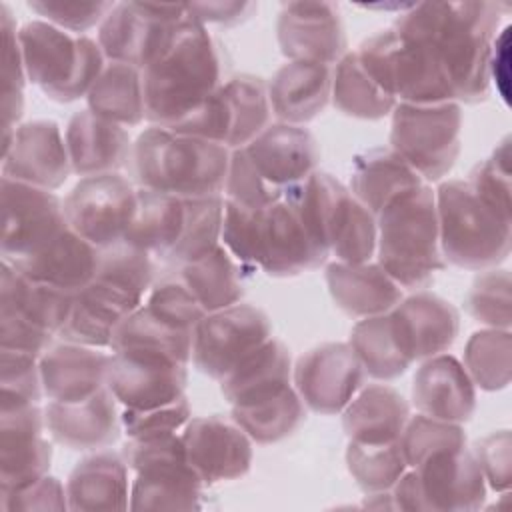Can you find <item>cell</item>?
<instances>
[{
    "label": "cell",
    "mask_w": 512,
    "mask_h": 512,
    "mask_svg": "<svg viewBox=\"0 0 512 512\" xmlns=\"http://www.w3.org/2000/svg\"><path fill=\"white\" fill-rule=\"evenodd\" d=\"M500 20L502 6L496 2H416L400 10L392 28L430 46L456 102L476 104L490 92L488 62Z\"/></svg>",
    "instance_id": "cell-1"
},
{
    "label": "cell",
    "mask_w": 512,
    "mask_h": 512,
    "mask_svg": "<svg viewBox=\"0 0 512 512\" xmlns=\"http://www.w3.org/2000/svg\"><path fill=\"white\" fill-rule=\"evenodd\" d=\"M222 86V58L206 26L188 12L170 48L142 70L146 120L174 128Z\"/></svg>",
    "instance_id": "cell-2"
},
{
    "label": "cell",
    "mask_w": 512,
    "mask_h": 512,
    "mask_svg": "<svg viewBox=\"0 0 512 512\" xmlns=\"http://www.w3.org/2000/svg\"><path fill=\"white\" fill-rule=\"evenodd\" d=\"M230 152L218 142L150 126L138 134L130 160L138 188L202 198L224 192Z\"/></svg>",
    "instance_id": "cell-3"
},
{
    "label": "cell",
    "mask_w": 512,
    "mask_h": 512,
    "mask_svg": "<svg viewBox=\"0 0 512 512\" xmlns=\"http://www.w3.org/2000/svg\"><path fill=\"white\" fill-rule=\"evenodd\" d=\"M376 228L378 264L402 290H424L434 274L446 268L440 252L436 196L430 184L394 196L376 214Z\"/></svg>",
    "instance_id": "cell-4"
},
{
    "label": "cell",
    "mask_w": 512,
    "mask_h": 512,
    "mask_svg": "<svg viewBox=\"0 0 512 512\" xmlns=\"http://www.w3.org/2000/svg\"><path fill=\"white\" fill-rule=\"evenodd\" d=\"M440 252L466 270L498 268L510 254L512 220L492 208L468 180H446L434 190Z\"/></svg>",
    "instance_id": "cell-5"
},
{
    "label": "cell",
    "mask_w": 512,
    "mask_h": 512,
    "mask_svg": "<svg viewBox=\"0 0 512 512\" xmlns=\"http://www.w3.org/2000/svg\"><path fill=\"white\" fill-rule=\"evenodd\" d=\"M18 42L26 78L56 102L86 98L106 66L96 40L44 20L26 22L18 30Z\"/></svg>",
    "instance_id": "cell-6"
},
{
    "label": "cell",
    "mask_w": 512,
    "mask_h": 512,
    "mask_svg": "<svg viewBox=\"0 0 512 512\" xmlns=\"http://www.w3.org/2000/svg\"><path fill=\"white\" fill-rule=\"evenodd\" d=\"M122 456L134 472L130 510H198L206 484L188 462L178 432L128 438Z\"/></svg>",
    "instance_id": "cell-7"
},
{
    "label": "cell",
    "mask_w": 512,
    "mask_h": 512,
    "mask_svg": "<svg viewBox=\"0 0 512 512\" xmlns=\"http://www.w3.org/2000/svg\"><path fill=\"white\" fill-rule=\"evenodd\" d=\"M356 56L368 76L396 102H456L450 78L430 46L392 26L366 38Z\"/></svg>",
    "instance_id": "cell-8"
},
{
    "label": "cell",
    "mask_w": 512,
    "mask_h": 512,
    "mask_svg": "<svg viewBox=\"0 0 512 512\" xmlns=\"http://www.w3.org/2000/svg\"><path fill=\"white\" fill-rule=\"evenodd\" d=\"M74 296V292L30 280L2 260L0 348L40 358L68 320Z\"/></svg>",
    "instance_id": "cell-9"
},
{
    "label": "cell",
    "mask_w": 512,
    "mask_h": 512,
    "mask_svg": "<svg viewBox=\"0 0 512 512\" xmlns=\"http://www.w3.org/2000/svg\"><path fill=\"white\" fill-rule=\"evenodd\" d=\"M462 108L458 102L408 104L392 110L390 148L430 184L442 180L462 148Z\"/></svg>",
    "instance_id": "cell-10"
},
{
    "label": "cell",
    "mask_w": 512,
    "mask_h": 512,
    "mask_svg": "<svg viewBox=\"0 0 512 512\" xmlns=\"http://www.w3.org/2000/svg\"><path fill=\"white\" fill-rule=\"evenodd\" d=\"M186 18V4L116 2L98 26V44L108 62L144 70L170 48Z\"/></svg>",
    "instance_id": "cell-11"
},
{
    "label": "cell",
    "mask_w": 512,
    "mask_h": 512,
    "mask_svg": "<svg viewBox=\"0 0 512 512\" xmlns=\"http://www.w3.org/2000/svg\"><path fill=\"white\" fill-rule=\"evenodd\" d=\"M326 260L328 252L312 236L286 188L276 202L254 212L252 266L268 276H296L318 268Z\"/></svg>",
    "instance_id": "cell-12"
},
{
    "label": "cell",
    "mask_w": 512,
    "mask_h": 512,
    "mask_svg": "<svg viewBox=\"0 0 512 512\" xmlns=\"http://www.w3.org/2000/svg\"><path fill=\"white\" fill-rule=\"evenodd\" d=\"M68 226L96 248L124 242L138 206V188L118 172L80 178L66 194Z\"/></svg>",
    "instance_id": "cell-13"
},
{
    "label": "cell",
    "mask_w": 512,
    "mask_h": 512,
    "mask_svg": "<svg viewBox=\"0 0 512 512\" xmlns=\"http://www.w3.org/2000/svg\"><path fill=\"white\" fill-rule=\"evenodd\" d=\"M272 338V324L258 306L238 302L208 312L194 328L192 362L198 372L220 380L250 352Z\"/></svg>",
    "instance_id": "cell-14"
},
{
    "label": "cell",
    "mask_w": 512,
    "mask_h": 512,
    "mask_svg": "<svg viewBox=\"0 0 512 512\" xmlns=\"http://www.w3.org/2000/svg\"><path fill=\"white\" fill-rule=\"evenodd\" d=\"M2 260L30 256L68 228L64 202L52 192L2 176Z\"/></svg>",
    "instance_id": "cell-15"
},
{
    "label": "cell",
    "mask_w": 512,
    "mask_h": 512,
    "mask_svg": "<svg viewBox=\"0 0 512 512\" xmlns=\"http://www.w3.org/2000/svg\"><path fill=\"white\" fill-rule=\"evenodd\" d=\"M292 380L306 408L332 416L358 394L366 372L348 342H326L298 358Z\"/></svg>",
    "instance_id": "cell-16"
},
{
    "label": "cell",
    "mask_w": 512,
    "mask_h": 512,
    "mask_svg": "<svg viewBox=\"0 0 512 512\" xmlns=\"http://www.w3.org/2000/svg\"><path fill=\"white\" fill-rule=\"evenodd\" d=\"M188 364L140 350L112 352L106 386L122 408H154L184 396Z\"/></svg>",
    "instance_id": "cell-17"
},
{
    "label": "cell",
    "mask_w": 512,
    "mask_h": 512,
    "mask_svg": "<svg viewBox=\"0 0 512 512\" xmlns=\"http://www.w3.org/2000/svg\"><path fill=\"white\" fill-rule=\"evenodd\" d=\"M70 172L66 140L54 120L24 122L2 134V176L54 192Z\"/></svg>",
    "instance_id": "cell-18"
},
{
    "label": "cell",
    "mask_w": 512,
    "mask_h": 512,
    "mask_svg": "<svg viewBox=\"0 0 512 512\" xmlns=\"http://www.w3.org/2000/svg\"><path fill=\"white\" fill-rule=\"evenodd\" d=\"M280 52L294 62L338 64L348 40L340 8L332 2H286L276 20Z\"/></svg>",
    "instance_id": "cell-19"
},
{
    "label": "cell",
    "mask_w": 512,
    "mask_h": 512,
    "mask_svg": "<svg viewBox=\"0 0 512 512\" xmlns=\"http://www.w3.org/2000/svg\"><path fill=\"white\" fill-rule=\"evenodd\" d=\"M180 436L188 462L206 486L248 474L252 440L234 420L216 414L190 418Z\"/></svg>",
    "instance_id": "cell-20"
},
{
    "label": "cell",
    "mask_w": 512,
    "mask_h": 512,
    "mask_svg": "<svg viewBox=\"0 0 512 512\" xmlns=\"http://www.w3.org/2000/svg\"><path fill=\"white\" fill-rule=\"evenodd\" d=\"M390 326L402 354L414 364L444 354L458 336L460 314L438 294L416 290L390 312Z\"/></svg>",
    "instance_id": "cell-21"
},
{
    "label": "cell",
    "mask_w": 512,
    "mask_h": 512,
    "mask_svg": "<svg viewBox=\"0 0 512 512\" xmlns=\"http://www.w3.org/2000/svg\"><path fill=\"white\" fill-rule=\"evenodd\" d=\"M412 470L420 510H478L486 500V480L468 448L432 454Z\"/></svg>",
    "instance_id": "cell-22"
},
{
    "label": "cell",
    "mask_w": 512,
    "mask_h": 512,
    "mask_svg": "<svg viewBox=\"0 0 512 512\" xmlns=\"http://www.w3.org/2000/svg\"><path fill=\"white\" fill-rule=\"evenodd\" d=\"M38 404L0 410V492L22 488L50 470L52 446L44 438Z\"/></svg>",
    "instance_id": "cell-23"
},
{
    "label": "cell",
    "mask_w": 512,
    "mask_h": 512,
    "mask_svg": "<svg viewBox=\"0 0 512 512\" xmlns=\"http://www.w3.org/2000/svg\"><path fill=\"white\" fill-rule=\"evenodd\" d=\"M50 436L70 450H106L122 432L118 400L106 388L82 402H48L44 408Z\"/></svg>",
    "instance_id": "cell-24"
},
{
    "label": "cell",
    "mask_w": 512,
    "mask_h": 512,
    "mask_svg": "<svg viewBox=\"0 0 512 512\" xmlns=\"http://www.w3.org/2000/svg\"><path fill=\"white\" fill-rule=\"evenodd\" d=\"M412 404L424 416L464 424L476 408V386L458 358L436 354L412 378Z\"/></svg>",
    "instance_id": "cell-25"
},
{
    "label": "cell",
    "mask_w": 512,
    "mask_h": 512,
    "mask_svg": "<svg viewBox=\"0 0 512 512\" xmlns=\"http://www.w3.org/2000/svg\"><path fill=\"white\" fill-rule=\"evenodd\" d=\"M258 172L284 190L316 172L320 148L310 130L296 124L274 122L244 146Z\"/></svg>",
    "instance_id": "cell-26"
},
{
    "label": "cell",
    "mask_w": 512,
    "mask_h": 512,
    "mask_svg": "<svg viewBox=\"0 0 512 512\" xmlns=\"http://www.w3.org/2000/svg\"><path fill=\"white\" fill-rule=\"evenodd\" d=\"M108 352L74 342L52 344L40 356V378L50 402H82L106 388Z\"/></svg>",
    "instance_id": "cell-27"
},
{
    "label": "cell",
    "mask_w": 512,
    "mask_h": 512,
    "mask_svg": "<svg viewBox=\"0 0 512 512\" xmlns=\"http://www.w3.org/2000/svg\"><path fill=\"white\" fill-rule=\"evenodd\" d=\"M72 172L80 178L118 172L132 158L134 142L128 130L94 112L72 114L64 132Z\"/></svg>",
    "instance_id": "cell-28"
},
{
    "label": "cell",
    "mask_w": 512,
    "mask_h": 512,
    "mask_svg": "<svg viewBox=\"0 0 512 512\" xmlns=\"http://www.w3.org/2000/svg\"><path fill=\"white\" fill-rule=\"evenodd\" d=\"M98 258L100 248L90 244L68 226L30 256L8 264H12L30 280L76 294L94 278Z\"/></svg>",
    "instance_id": "cell-29"
},
{
    "label": "cell",
    "mask_w": 512,
    "mask_h": 512,
    "mask_svg": "<svg viewBox=\"0 0 512 512\" xmlns=\"http://www.w3.org/2000/svg\"><path fill=\"white\" fill-rule=\"evenodd\" d=\"M334 304L354 318L390 312L402 298V286L378 262H330L324 270Z\"/></svg>",
    "instance_id": "cell-30"
},
{
    "label": "cell",
    "mask_w": 512,
    "mask_h": 512,
    "mask_svg": "<svg viewBox=\"0 0 512 512\" xmlns=\"http://www.w3.org/2000/svg\"><path fill=\"white\" fill-rule=\"evenodd\" d=\"M332 96V66L316 62L282 64L268 80V98L278 122L304 126L324 112Z\"/></svg>",
    "instance_id": "cell-31"
},
{
    "label": "cell",
    "mask_w": 512,
    "mask_h": 512,
    "mask_svg": "<svg viewBox=\"0 0 512 512\" xmlns=\"http://www.w3.org/2000/svg\"><path fill=\"white\" fill-rule=\"evenodd\" d=\"M128 464L122 454L96 450L70 472L66 496L70 510H126L130 508Z\"/></svg>",
    "instance_id": "cell-32"
},
{
    "label": "cell",
    "mask_w": 512,
    "mask_h": 512,
    "mask_svg": "<svg viewBox=\"0 0 512 512\" xmlns=\"http://www.w3.org/2000/svg\"><path fill=\"white\" fill-rule=\"evenodd\" d=\"M152 276L150 254L120 242L100 250L94 278L82 290L106 300L128 316L142 306L144 294L152 286Z\"/></svg>",
    "instance_id": "cell-33"
},
{
    "label": "cell",
    "mask_w": 512,
    "mask_h": 512,
    "mask_svg": "<svg viewBox=\"0 0 512 512\" xmlns=\"http://www.w3.org/2000/svg\"><path fill=\"white\" fill-rule=\"evenodd\" d=\"M410 418V404L388 384H368L342 410V428L350 442H398Z\"/></svg>",
    "instance_id": "cell-34"
},
{
    "label": "cell",
    "mask_w": 512,
    "mask_h": 512,
    "mask_svg": "<svg viewBox=\"0 0 512 512\" xmlns=\"http://www.w3.org/2000/svg\"><path fill=\"white\" fill-rule=\"evenodd\" d=\"M420 184L426 182L392 148H370L354 158L348 190L376 216L394 196Z\"/></svg>",
    "instance_id": "cell-35"
},
{
    "label": "cell",
    "mask_w": 512,
    "mask_h": 512,
    "mask_svg": "<svg viewBox=\"0 0 512 512\" xmlns=\"http://www.w3.org/2000/svg\"><path fill=\"white\" fill-rule=\"evenodd\" d=\"M186 224V198L138 188V206L124 242L170 258Z\"/></svg>",
    "instance_id": "cell-36"
},
{
    "label": "cell",
    "mask_w": 512,
    "mask_h": 512,
    "mask_svg": "<svg viewBox=\"0 0 512 512\" xmlns=\"http://www.w3.org/2000/svg\"><path fill=\"white\" fill-rule=\"evenodd\" d=\"M292 380L290 352L278 338H268L250 352L224 378H220L222 396L234 406L272 394Z\"/></svg>",
    "instance_id": "cell-37"
},
{
    "label": "cell",
    "mask_w": 512,
    "mask_h": 512,
    "mask_svg": "<svg viewBox=\"0 0 512 512\" xmlns=\"http://www.w3.org/2000/svg\"><path fill=\"white\" fill-rule=\"evenodd\" d=\"M324 238L328 254L338 262H370L376 252V216L344 184H340V190L330 202Z\"/></svg>",
    "instance_id": "cell-38"
},
{
    "label": "cell",
    "mask_w": 512,
    "mask_h": 512,
    "mask_svg": "<svg viewBox=\"0 0 512 512\" xmlns=\"http://www.w3.org/2000/svg\"><path fill=\"white\" fill-rule=\"evenodd\" d=\"M180 280L196 296L206 314L238 304L244 296L242 264L222 244L212 252L182 264Z\"/></svg>",
    "instance_id": "cell-39"
},
{
    "label": "cell",
    "mask_w": 512,
    "mask_h": 512,
    "mask_svg": "<svg viewBox=\"0 0 512 512\" xmlns=\"http://www.w3.org/2000/svg\"><path fill=\"white\" fill-rule=\"evenodd\" d=\"M88 110L124 128L146 120L142 70L122 62H106L88 96Z\"/></svg>",
    "instance_id": "cell-40"
},
{
    "label": "cell",
    "mask_w": 512,
    "mask_h": 512,
    "mask_svg": "<svg viewBox=\"0 0 512 512\" xmlns=\"http://www.w3.org/2000/svg\"><path fill=\"white\" fill-rule=\"evenodd\" d=\"M304 418L306 406L292 384L252 402L232 406V420L256 444H274L288 438Z\"/></svg>",
    "instance_id": "cell-41"
},
{
    "label": "cell",
    "mask_w": 512,
    "mask_h": 512,
    "mask_svg": "<svg viewBox=\"0 0 512 512\" xmlns=\"http://www.w3.org/2000/svg\"><path fill=\"white\" fill-rule=\"evenodd\" d=\"M192 342L194 332L172 328L160 322L144 304L130 312L120 324L114 328L110 352L122 350H140V352H156L170 358H176L184 364L192 360Z\"/></svg>",
    "instance_id": "cell-42"
},
{
    "label": "cell",
    "mask_w": 512,
    "mask_h": 512,
    "mask_svg": "<svg viewBox=\"0 0 512 512\" xmlns=\"http://www.w3.org/2000/svg\"><path fill=\"white\" fill-rule=\"evenodd\" d=\"M332 102L352 118L380 120L398 104L364 70L356 52H346L332 68Z\"/></svg>",
    "instance_id": "cell-43"
},
{
    "label": "cell",
    "mask_w": 512,
    "mask_h": 512,
    "mask_svg": "<svg viewBox=\"0 0 512 512\" xmlns=\"http://www.w3.org/2000/svg\"><path fill=\"white\" fill-rule=\"evenodd\" d=\"M348 344L366 376H372L374 380H396L412 366L394 338L388 312L360 318L350 332Z\"/></svg>",
    "instance_id": "cell-44"
},
{
    "label": "cell",
    "mask_w": 512,
    "mask_h": 512,
    "mask_svg": "<svg viewBox=\"0 0 512 512\" xmlns=\"http://www.w3.org/2000/svg\"><path fill=\"white\" fill-rule=\"evenodd\" d=\"M222 92L228 102L232 124L228 148H244L272 124L268 82L254 74H236L222 82Z\"/></svg>",
    "instance_id": "cell-45"
},
{
    "label": "cell",
    "mask_w": 512,
    "mask_h": 512,
    "mask_svg": "<svg viewBox=\"0 0 512 512\" xmlns=\"http://www.w3.org/2000/svg\"><path fill=\"white\" fill-rule=\"evenodd\" d=\"M510 354V330L482 328L468 338L462 364L474 386L496 392L510 382Z\"/></svg>",
    "instance_id": "cell-46"
},
{
    "label": "cell",
    "mask_w": 512,
    "mask_h": 512,
    "mask_svg": "<svg viewBox=\"0 0 512 512\" xmlns=\"http://www.w3.org/2000/svg\"><path fill=\"white\" fill-rule=\"evenodd\" d=\"M224 222V196L186 198V224L168 260L180 266L192 262L220 244Z\"/></svg>",
    "instance_id": "cell-47"
},
{
    "label": "cell",
    "mask_w": 512,
    "mask_h": 512,
    "mask_svg": "<svg viewBox=\"0 0 512 512\" xmlns=\"http://www.w3.org/2000/svg\"><path fill=\"white\" fill-rule=\"evenodd\" d=\"M346 466L354 482L366 494L386 492L408 470L398 442L360 444L348 442Z\"/></svg>",
    "instance_id": "cell-48"
},
{
    "label": "cell",
    "mask_w": 512,
    "mask_h": 512,
    "mask_svg": "<svg viewBox=\"0 0 512 512\" xmlns=\"http://www.w3.org/2000/svg\"><path fill=\"white\" fill-rule=\"evenodd\" d=\"M124 318L126 314L120 312L116 306L90 294L88 290H80L74 296L72 310L58 336L64 342L84 344L92 348H110L114 328Z\"/></svg>",
    "instance_id": "cell-49"
},
{
    "label": "cell",
    "mask_w": 512,
    "mask_h": 512,
    "mask_svg": "<svg viewBox=\"0 0 512 512\" xmlns=\"http://www.w3.org/2000/svg\"><path fill=\"white\" fill-rule=\"evenodd\" d=\"M0 32H2V134L14 132L24 112L26 70L18 42V28L12 10L6 2L0 4Z\"/></svg>",
    "instance_id": "cell-50"
},
{
    "label": "cell",
    "mask_w": 512,
    "mask_h": 512,
    "mask_svg": "<svg viewBox=\"0 0 512 512\" xmlns=\"http://www.w3.org/2000/svg\"><path fill=\"white\" fill-rule=\"evenodd\" d=\"M398 444L404 454L406 466L416 468L432 454L466 448V432L462 424L430 418L418 412L416 416L408 418L398 438Z\"/></svg>",
    "instance_id": "cell-51"
},
{
    "label": "cell",
    "mask_w": 512,
    "mask_h": 512,
    "mask_svg": "<svg viewBox=\"0 0 512 512\" xmlns=\"http://www.w3.org/2000/svg\"><path fill=\"white\" fill-rule=\"evenodd\" d=\"M466 312L476 320L486 324V328H510V274L508 270L488 268L482 270L466 298Z\"/></svg>",
    "instance_id": "cell-52"
},
{
    "label": "cell",
    "mask_w": 512,
    "mask_h": 512,
    "mask_svg": "<svg viewBox=\"0 0 512 512\" xmlns=\"http://www.w3.org/2000/svg\"><path fill=\"white\" fill-rule=\"evenodd\" d=\"M0 410L38 404L44 396L40 358L28 352L0 348Z\"/></svg>",
    "instance_id": "cell-53"
},
{
    "label": "cell",
    "mask_w": 512,
    "mask_h": 512,
    "mask_svg": "<svg viewBox=\"0 0 512 512\" xmlns=\"http://www.w3.org/2000/svg\"><path fill=\"white\" fill-rule=\"evenodd\" d=\"M226 200H232L244 208H266L276 202L284 190L270 184L254 166L244 148H234L230 152V164L224 184Z\"/></svg>",
    "instance_id": "cell-54"
},
{
    "label": "cell",
    "mask_w": 512,
    "mask_h": 512,
    "mask_svg": "<svg viewBox=\"0 0 512 512\" xmlns=\"http://www.w3.org/2000/svg\"><path fill=\"white\" fill-rule=\"evenodd\" d=\"M160 322L194 332L198 322L206 316V310L188 290V286L178 280H162L150 288L148 300L144 304Z\"/></svg>",
    "instance_id": "cell-55"
},
{
    "label": "cell",
    "mask_w": 512,
    "mask_h": 512,
    "mask_svg": "<svg viewBox=\"0 0 512 512\" xmlns=\"http://www.w3.org/2000/svg\"><path fill=\"white\" fill-rule=\"evenodd\" d=\"M470 186L498 212L510 216V138L506 136L490 158L478 162L468 178Z\"/></svg>",
    "instance_id": "cell-56"
},
{
    "label": "cell",
    "mask_w": 512,
    "mask_h": 512,
    "mask_svg": "<svg viewBox=\"0 0 512 512\" xmlns=\"http://www.w3.org/2000/svg\"><path fill=\"white\" fill-rule=\"evenodd\" d=\"M116 2H80V0H32L28 8L66 32L82 34L94 26H100Z\"/></svg>",
    "instance_id": "cell-57"
},
{
    "label": "cell",
    "mask_w": 512,
    "mask_h": 512,
    "mask_svg": "<svg viewBox=\"0 0 512 512\" xmlns=\"http://www.w3.org/2000/svg\"><path fill=\"white\" fill-rule=\"evenodd\" d=\"M192 418V410L186 396H180L168 404H160L154 408H122V432L128 438L152 436L178 432Z\"/></svg>",
    "instance_id": "cell-58"
},
{
    "label": "cell",
    "mask_w": 512,
    "mask_h": 512,
    "mask_svg": "<svg viewBox=\"0 0 512 512\" xmlns=\"http://www.w3.org/2000/svg\"><path fill=\"white\" fill-rule=\"evenodd\" d=\"M512 440L508 430H498L476 442L472 450L486 484L496 492H506L512 480Z\"/></svg>",
    "instance_id": "cell-59"
},
{
    "label": "cell",
    "mask_w": 512,
    "mask_h": 512,
    "mask_svg": "<svg viewBox=\"0 0 512 512\" xmlns=\"http://www.w3.org/2000/svg\"><path fill=\"white\" fill-rule=\"evenodd\" d=\"M0 508L4 512L16 510H70L66 486L56 476L44 474L42 478L10 490L0 492Z\"/></svg>",
    "instance_id": "cell-60"
},
{
    "label": "cell",
    "mask_w": 512,
    "mask_h": 512,
    "mask_svg": "<svg viewBox=\"0 0 512 512\" xmlns=\"http://www.w3.org/2000/svg\"><path fill=\"white\" fill-rule=\"evenodd\" d=\"M510 32L512 26L506 24L492 42L490 62H488V76L490 86L494 84L498 96L506 106H510Z\"/></svg>",
    "instance_id": "cell-61"
},
{
    "label": "cell",
    "mask_w": 512,
    "mask_h": 512,
    "mask_svg": "<svg viewBox=\"0 0 512 512\" xmlns=\"http://www.w3.org/2000/svg\"><path fill=\"white\" fill-rule=\"evenodd\" d=\"M186 10L190 12V16L194 20H198L200 24L206 26V22L210 24H224V26H232L242 22L244 18H248L250 10H254L252 2H192L186 4Z\"/></svg>",
    "instance_id": "cell-62"
}]
</instances>
